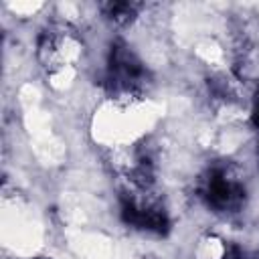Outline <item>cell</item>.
<instances>
[{"label":"cell","instance_id":"cell-5","mask_svg":"<svg viewBox=\"0 0 259 259\" xmlns=\"http://www.w3.org/2000/svg\"><path fill=\"white\" fill-rule=\"evenodd\" d=\"M103 14L107 20H111L113 24H127L138 16L140 4L136 2H107L101 6Z\"/></svg>","mask_w":259,"mask_h":259},{"label":"cell","instance_id":"cell-4","mask_svg":"<svg viewBox=\"0 0 259 259\" xmlns=\"http://www.w3.org/2000/svg\"><path fill=\"white\" fill-rule=\"evenodd\" d=\"M121 219L140 231L164 233L168 214L162 200L152 192V186H125L121 192Z\"/></svg>","mask_w":259,"mask_h":259},{"label":"cell","instance_id":"cell-1","mask_svg":"<svg viewBox=\"0 0 259 259\" xmlns=\"http://www.w3.org/2000/svg\"><path fill=\"white\" fill-rule=\"evenodd\" d=\"M150 83L148 71L138 55L121 40H115L109 49L105 67V89L111 99L130 103L144 95Z\"/></svg>","mask_w":259,"mask_h":259},{"label":"cell","instance_id":"cell-3","mask_svg":"<svg viewBox=\"0 0 259 259\" xmlns=\"http://www.w3.org/2000/svg\"><path fill=\"white\" fill-rule=\"evenodd\" d=\"M198 196L217 212H237L245 204V184L229 164L212 166L198 182Z\"/></svg>","mask_w":259,"mask_h":259},{"label":"cell","instance_id":"cell-6","mask_svg":"<svg viewBox=\"0 0 259 259\" xmlns=\"http://www.w3.org/2000/svg\"><path fill=\"white\" fill-rule=\"evenodd\" d=\"M251 119H253V123L259 127V87H257V91H255V95H253V107H251Z\"/></svg>","mask_w":259,"mask_h":259},{"label":"cell","instance_id":"cell-2","mask_svg":"<svg viewBox=\"0 0 259 259\" xmlns=\"http://www.w3.org/2000/svg\"><path fill=\"white\" fill-rule=\"evenodd\" d=\"M36 55L42 69L51 75L65 73L79 65L83 57V40L69 24H51L38 36Z\"/></svg>","mask_w":259,"mask_h":259}]
</instances>
